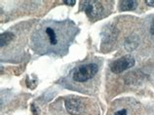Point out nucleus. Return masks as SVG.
<instances>
[{
  "label": "nucleus",
  "mask_w": 154,
  "mask_h": 115,
  "mask_svg": "<svg viewBox=\"0 0 154 115\" xmlns=\"http://www.w3.org/2000/svg\"><path fill=\"white\" fill-rule=\"evenodd\" d=\"M136 64V61H135V58L131 55H127V56H123L119 58V59L115 60L114 61H112L109 65L110 67V70L113 73H122L124 71L128 70L131 67H133L134 65Z\"/></svg>",
  "instance_id": "obj_6"
},
{
  "label": "nucleus",
  "mask_w": 154,
  "mask_h": 115,
  "mask_svg": "<svg viewBox=\"0 0 154 115\" xmlns=\"http://www.w3.org/2000/svg\"><path fill=\"white\" fill-rule=\"evenodd\" d=\"M66 4H67V5H74L75 4V0H64L63 1Z\"/></svg>",
  "instance_id": "obj_9"
},
{
  "label": "nucleus",
  "mask_w": 154,
  "mask_h": 115,
  "mask_svg": "<svg viewBox=\"0 0 154 115\" xmlns=\"http://www.w3.org/2000/svg\"><path fill=\"white\" fill-rule=\"evenodd\" d=\"M80 32L78 26L69 19L44 20L32 31L29 46L35 54L63 58Z\"/></svg>",
  "instance_id": "obj_1"
},
{
  "label": "nucleus",
  "mask_w": 154,
  "mask_h": 115,
  "mask_svg": "<svg viewBox=\"0 0 154 115\" xmlns=\"http://www.w3.org/2000/svg\"><path fill=\"white\" fill-rule=\"evenodd\" d=\"M139 5V1L136 0H123L119 2L118 8L120 11H133Z\"/></svg>",
  "instance_id": "obj_8"
},
{
  "label": "nucleus",
  "mask_w": 154,
  "mask_h": 115,
  "mask_svg": "<svg viewBox=\"0 0 154 115\" xmlns=\"http://www.w3.org/2000/svg\"><path fill=\"white\" fill-rule=\"evenodd\" d=\"M146 3V5L150 6V7H154V0H146V1H144Z\"/></svg>",
  "instance_id": "obj_10"
},
{
  "label": "nucleus",
  "mask_w": 154,
  "mask_h": 115,
  "mask_svg": "<svg viewBox=\"0 0 154 115\" xmlns=\"http://www.w3.org/2000/svg\"><path fill=\"white\" fill-rule=\"evenodd\" d=\"M63 100L66 111L72 115H98L100 113L97 102L90 98L68 96Z\"/></svg>",
  "instance_id": "obj_3"
},
{
  "label": "nucleus",
  "mask_w": 154,
  "mask_h": 115,
  "mask_svg": "<svg viewBox=\"0 0 154 115\" xmlns=\"http://www.w3.org/2000/svg\"><path fill=\"white\" fill-rule=\"evenodd\" d=\"M144 30H145V33H146L147 37L154 43V15L149 16V17H147V19L145 20Z\"/></svg>",
  "instance_id": "obj_7"
},
{
  "label": "nucleus",
  "mask_w": 154,
  "mask_h": 115,
  "mask_svg": "<svg viewBox=\"0 0 154 115\" xmlns=\"http://www.w3.org/2000/svg\"><path fill=\"white\" fill-rule=\"evenodd\" d=\"M143 111L140 102L134 98H122L112 102L107 115H143Z\"/></svg>",
  "instance_id": "obj_5"
},
{
  "label": "nucleus",
  "mask_w": 154,
  "mask_h": 115,
  "mask_svg": "<svg viewBox=\"0 0 154 115\" xmlns=\"http://www.w3.org/2000/svg\"><path fill=\"white\" fill-rule=\"evenodd\" d=\"M102 68L103 60L90 57L76 64L60 80V84L72 91L95 96L100 87Z\"/></svg>",
  "instance_id": "obj_2"
},
{
  "label": "nucleus",
  "mask_w": 154,
  "mask_h": 115,
  "mask_svg": "<svg viewBox=\"0 0 154 115\" xmlns=\"http://www.w3.org/2000/svg\"><path fill=\"white\" fill-rule=\"evenodd\" d=\"M113 1H97V0H85L80 3V10L86 13L91 22L106 18L112 12Z\"/></svg>",
  "instance_id": "obj_4"
}]
</instances>
